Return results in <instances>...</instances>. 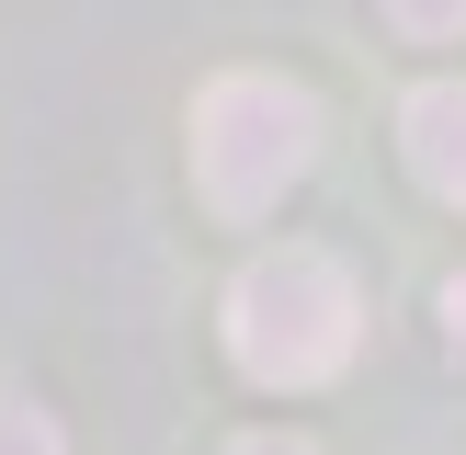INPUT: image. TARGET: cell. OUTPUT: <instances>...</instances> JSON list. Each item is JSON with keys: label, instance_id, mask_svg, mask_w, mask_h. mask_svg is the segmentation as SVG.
Segmentation results:
<instances>
[{"label": "cell", "instance_id": "cell-3", "mask_svg": "<svg viewBox=\"0 0 466 455\" xmlns=\"http://www.w3.org/2000/svg\"><path fill=\"white\" fill-rule=\"evenodd\" d=\"M399 148H410V171H421V194H444L466 205V80H421L399 103Z\"/></svg>", "mask_w": 466, "mask_h": 455}, {"label": "cell", "instance_id": "cell-4", "mask_svg": "<svg viewBox=\"0 0 466 455\" xmlns=\"http://www.w3.org/2000/svg\"><path fill=\"white\" fill-rule=\"evenodd\" d=\"M0 455H68V444H57V421L35 399H0Z\"/></svg>", "mask_w": 466, "mask_h": 455}, {"label": "cell", "instance_id": "cell-7", "mask_svg": "<svg viewBox=\"0 0 466 455\" xmlns=\"http://www.w3.org/2000/svg\"><path fill=\"white\" fill-rule=\"evenodd\" d=\"M444 330L466 341V273H455V285H444Z\"/></svg>", "mask_w": 466, "mask_h": 455}, {"label": "cell", "instance_id": "cell-6", "mask_svg": "<svg viewBox=\"0 0 466 455\" xmlns=\"http://www.w3.org/2000/svg\"><path fill=\"white\" fill-rule=\"evenodd\" d=\"M228 455H308V444H296V432H239Z\"/></svg>", "mask_w": 466, "mask_h": 455}, {"label": "cell", "instance_id": "cell-2", "mask_svg": "<svg viewBox=\"0 0 466 455\" xmlns=\"http://www.w3.org/2000/svg\"><path fill=\"white\" fill-rule=\"evenodd\" d=\"M308 159H319V103L296 80H273V68L205 80V103H194V194L217 205L228 228L273 217V205L308 182Z\"/></svg>", "mask_w": 466, "mask_h": 455}, {"label": "cell", "instance_id": "cell-1", "mask_svg": "<svg viewBox=\"0 0 466 455\" xmlns=\"http://www.w3.org/2000/svg\"><path fill=\"white\" fill-rule=\"evenodd\" d=\"M364 341V296L330 250H262L228 285V353L250 387H330Z\"/></svg>", "mask_w": 466, "mask_h": 455}, {"label": "cell", "instance_id": "cell-5", "mask_svg": "<svg viewBox=\"0 0 466 455\" xmlns=\"http://www.w3.org/2000/svg\"><path fill=\"white\" fill-rule=\"evenodd\" d=\"M387 23H399V35H466V0H387Z\"/></svg>", "mask_w": 466, "mask_h": 455}]
</instances>
